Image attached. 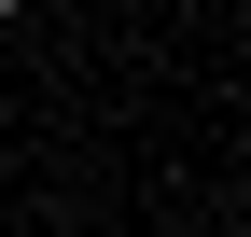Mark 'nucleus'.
I'll list each match as a JSON object with an SVG mask.
<instances>
[{"instance_id":"obj_1","label":"nucleus","mask_w":251,"mask_h":237,"mask_svg":"<svg viewBox=\"0 0 251 237\" xmlns=\"http://www.w3.org/2000/svg\"><path fill=\"white\" fill-rule=\"evenodd\" d=\"M0 14H28V0H0Z\"/></svg>"}]
</instances>
